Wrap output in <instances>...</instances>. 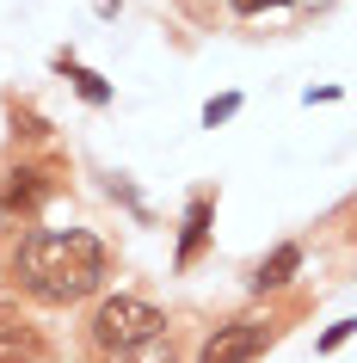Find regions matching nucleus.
Wrapping results in <instances>:
<instances>
[{"label": "nucleus", "instance_id": "obj_4", "mask_svg": "<svg viewBox=\"0 0 357 363\" xmlns=\"http://www.w3.org/2000/svg\"><path fill=\"white\" fill-rule=\"evenodd\" d=\"M43 197H50V179H43L38 167H13V172H6V185H0V210H6V216H31Z\"/></svg>", "mask_w": 357, "mask_h": 363}, {"label": "nucleus", "instance_id": "obj_11", "mask_svg": "<svg viewBox=\"0 0 357 363\" xmlns=\"http://www.w3.org/2000/svg\"><path fill=\"white\" fill-rule=\"evenodd\" d=\"M228 6L246 19V13H265V6H296V0H228Z\"/></svg>", "mask_w": 357, "mask_h": 363}, {"label": "nucleus", "instance_id": "obj_10", "mask_svg": "<svg viewBox=\"0 0 357 363\" xmlns=\"http://www.w3.org/2000/svg\"><path fill=\"white\" fill-rule=\"evenodd\" d=\"M234 111H241V99H234V93H222V99H209V105H204V123L216 130V123H228Z\"/></svg>", "mask_w": 357, "mask_h": 363}, {"label": "nucleus", "instance_id": "obj_8", "mask_svg": "<svg viewBox=\"0 0 357 363\" xmlns=\"http://www.w3.org/2000/svg\"><path fill=\"white\" fill-rule=\"evenodd\" d=\"M56 68H68V74H75V86H80V99H87V105H111V86H105L93 68H75V56H56Z\"/></svg>", "mask_w": 357, "mask_h": 363}, {"label": "nucleus", "instance_id": "obj_12", "mask_svg": "<svg viewBox=\"0 0 357 363\" xmlns=\"http://www.w3.org/2000/svg\"><path fill=\"white\" fill-rule=\"evenodd\" d=\"M345 333H351V320H339L333 333H326V339H320V351H339V345H345Z\"/></svg>", "mask_w": 357, "mask_h": 363}, {"label": "nucleus", "instance_id": "obj_6", "mask_svg": "<svg viewBox=\"0 0 357 363\" xmlns=\"http://www.w3.org/2000/svg\"><path fill=\"white\" fill-rule=\"evenodd\" d=\"M296 271H302V247H296V240H283V247L271 252L259 271H253V289H259V296H271V289H283Z\"/></svg>", "mask_w": 357, "mask_h": 363}, {"label": "nucleus", "instance_id": "obj_2", "mask_svg": "<svg viewBox=\"0 0 357 363\" xmlns=\"http://www.w3.org/2000/svg\"><path fill=\"white\" fill-rule=\"evenodd\" d=\"M148 339H167V314L148 296H105L93 308V345L105 357L136 351V345H148Z\"/></svg>", "mask_w": 357, "mask_h": 363}, {"label": "nucleus", "instance_id": "obj_3", "mask_svg": "<svg viewBox=\"0 0 357 363\" xmlns=\"http://www.w3.org/2000/svg\"><path fill=\"white\" fill-rule=\"evenodd\" d=\"M271 320H228V326H216L204 339V351H197V363H253V357H265L271 351Z\"/></svg>", "mask_w": 357, "mask_h": 363}, {"label": "nucleus", "instance_id": "obj_9", "mask_svg": "<svg viewBox=\"0 0 357 363\" xmlns=\"http://www.w3.org/2000/svg\"><path fill=\"white\" fill-rule=\"evenodd\" d=\"M111 363H179V357H172V339H148V345H136V351H117Z\"/></svg>", "mask_w": 357, "mask_h": 363}, {"label": "nucleus", "instance_id": "obj_1", "mask_svg": "<svg viewBox=\"0 0 357 363\" xmlns=\"http://www.w3.org/2000/svg\"><path fill=\"white\" fill-rule=\"evenodd\" d=\"M13 277L43 308L87 302L105 284V247L87 228H31L19 240V252H13Z\"/></svg>", "mask_w": 357, "mask_h": 363}, {"label": "nucleus", "instance_id": "obj_5", "mask_svg": "<svg viewBox=\"0 0 357 363\" xmlns=\"http://www.w3.org/2000/svg\"><path fill=\"white\" fill-rule=\"evenodd\" d=\"M43 357V339H38V326H25V320H6L0 314V363H38Z\"/></svg>", "mask_w": 357, "mask_h": 363}, {"label": "nucleus", "instance_id": "obj_7", "mask_svg": "<svg viewBox=\"0 0 357 363\" xmlns=\"http://www.w3.org/2000/svg\"><path fill=\"white\" fill-rule=\"evenodd\" d=\"M209 240V197H191V210H185V234H179V265H191L197 252H204Z\"/></svg>", "mask_w": 357, "mask_h": 363}]
</instances>
